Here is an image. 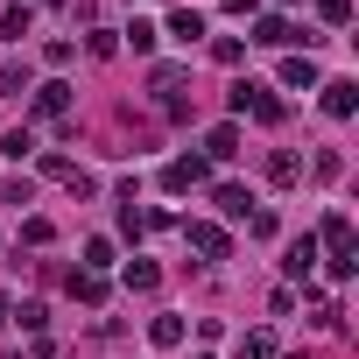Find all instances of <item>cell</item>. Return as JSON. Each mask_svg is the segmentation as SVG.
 <instances>
[{"mask_svg": "<svg viewBox=\"0 0 359 359\" xmlns=\"http://www.w3.org/2000/svg\"><path fill=\"white\" fill-rule=\"evenodd\" d=\"M226 15H254V0H226Z\"/></svg>", "mask_w": 359, "mask_h": 359, "instance_id": "obj_34", "label": "cell"}, {"mask_svg": "<svg viewBox=\"0 0 359 359\" xmlns=\"http://www.w3.org/2000/svg\"><path fill=\"white\" fill-rule=\"evenodd\" d=\"M310 176H324V184H331V176H345V155H338V148H317V162H310Z\"/></svg>", "mask_w": 359, "mask_h": 359, "instance_id": "obj_24", "label": "cell"}, {"mask_svg": "<svg viewBox=\"0 0 359 359\" xmlns=\"http://www.w3.org/2000/svg\"><path fill=\"white\" fill-rule=\"evenodd\" d=\"M127 289H141V296H148V289H162V268L134 254V261H127Z\"/></svg>", "mask_w": 359, "mask_h": 359, "instance_id": "obj_18", "label": "cell"}, {"mask_svg": "<svg viewBox=\"0 0 359 359\" xmlns=\"http://www.w3.org/2000/svg\"><path fill=\"white\" fill-rule=\"evenodd\" d=\"M22 240H29V247H50V240H57V226L36 212V219H22Z\"/></svg>", "mask_w": 359, "mask_h": 359, "instance_id": "obj_25", "label": "cell"}, {"mask_svg": "<svg viewBox=\"0 0 359 359\" xmlns=\"http://www.w3.org/2000/svg\"><path fill=\"white\" fill-rule=\"evenodd\" d=\"M282 85H289V92H317L324 78H317V64H310V57H289V64H282Z\"/></svg>", "mask_w": 359, "mask_h": 359, "instance_id": "obj_13", "label": "cell"}, {"mask_svg": "<svg viewBox=\"0 0 359 359\" xmlns=\"http://www.w3.org/2000/svg\"><path fill=\"white\" fill-rule=\"evenodd\" d=\"M176 226H184L191 254H205V261H226V254H233V233H226V226H212V219H176Z\"/></svg>", "mask_w": 359, "mask_h": 359, "instance_id": "obj_2", "label": "cell"}, {"mask_svg": "<svg viewBox=\"0 0 359 359\" xmlns=\"http://www.w3.org/2000/svg\"><path fill=\"white\" fill-rule=\"evenodd\" d=\"M120 36L134 43V57H148V50L162 43V29H155V22H141V15H134V29H120Z\"/></svg>", "mask_w": 359, "mask_h": 359, "instance_id": "obj_20", "label": "cell"}, {"mask_svg": "<svg viewBox=\"0 0 359 359\" xmlns=\"http://www.w3.org/2000/svg\"><path fill=\"white\" fill-rule=\"evenodd\" d=\"M36 113H43V120H64V113H71V85H64V78L36 85Z\"/></svg>", "mask_w": 359, "mask_h": 359, "instance_id": "obj_9", "label": "cell"}, {"mask_svg": "<svg viewBox=\"0 0 359 359\" xmlns=\"http://www.w3.org/2000/svg\"><path fill=\"white\" fill-rule=\"evenodd\" d=\"M120 233L141 240V233H148V212H141V205H120Z\"/></svg>", "mask_w": 359, "mask_h": 359, "instance_id": "obj_28", "label": "cell"}, {"mask_svg": "<svg viewBox=\"0 0 359 359\" xmlns=\"http://www.w3.org/2000/svg\"><path fill=\"white\" fill-rule=\"evenodd\" d=\"M198 359H212V352H198Z\"/></svg>", "mask_w": 359, "mask_h": 359, "instance_id": "obj_37", "label": "cell"}, {"mask_svg": "<svg viewBox=\"0 0 359 359\" xmlns=\"http://www.w3.org/2000/svg\"><path fill=\"white\" fill-rule=\"evenodd\" d=\"M43 8H64V0H43Z\"/></svg>", "mask_w": 359, "mask_h": 359, "instance_id": "obj_36", "label": "cell"}, {"mask_svg": "<svg viewBox=\"0 0 359 359\" xmlns=\"http://www.w3.org/2000/svg\"><path fill=\"white\" fill-rule=\"evenodd\" d=\"M71 296L99 310V303H106V275H92V268H78V275H71Z\"/></svg>", "mask_w": 359, "mask_h": 359, "instance_id": "obj_15", "label": "cell"}, {"mask_svg": "<svg viewBox=\"0 0 359 359\" xmlns=\"http://www.w3.org/2000/svg\"><path fill=\"white\" fill-rule=\"evenodd\" d=\"M169 36H184V43H198V36H205V15H198V8H176V15H169Z\"/></svg>", "mask_w": 359, "mask_h": 359, "instance_id": "obj_19", "label": "cell"}, {"mask_svg": "<svg viewBox=\"0 0 359 359\" xmlns=\"http://www.w3.org/2000/svg\"><path fill=\"white\" fill-rule=\"evenodd\" d=\"M233 113H254V120H268V127H275V120H282V99H275L268 85L240 78V85H233Z\"/></svg>", "mask_w": 359, "mask_h": 359, "instance_id": "obj_3", "label": "cell"}, {"mask_svg": "<svg viewBox=\"0 0 359 359\" xmlns=\"http://www.w3.org/2000/svg\"><path fill=\"white\" fill-rule=\"evenodd\" d=\"M247 43H261V50H289V43H296V22H282V15H261Z\"/></svg>", "mask_w": 359, "mask_h": 359, "instance_id": "obj_6", "label": "cell"}, {"mask_svg": "<svg viewBox=\"0 0 359 359\" xmlns=\"http://www.w3.org/2000/svg\"><path fill=\"white\" fill-rule=\"evenodd\" d=\"M240 359H282V352H275V331H247V338H240Z\"/></svg>", "mask_w": 359, "mask_h": 359, "instance_id": "obj_21", "label": "cell"}, {"mask_svg": "<svg viewBox=\"0 0 359 359\" xmlns=\"http://www.w3.org/2000/svg\"><path fill=\"white\" fill-rule=\"evenodd\" d=\"M22 92H36L29 85V64L22 57H0V99H22Z\"/></svg>", "mask_w": 359, "mask_h": 359, "instance_id": "obj_12", "label": "cell"}, {"mask_svg": "<svg viewBox=\"0 0 359 359\" xmlns=\"http://www.w3.org/2000/svg\"><path fill=\"white\" fill-rule=\"evenodd\" d=\"M184 78H191L184 64H155V71H148V92H162V99H176V85H184Z\"/></svg>", "mask_w": 359, "mask_h": 359, "instance_id": "obj_16", "label": "cell"}, {"mask_svg": "<svg viewBox=\"0 0 359 359\" xmlns=\"http://www.w3.org/2000/svg\"><path fill=\"white\" fill-rule=\"evenodd\" d=\"M43 324H50V310H43V303H22V331H36V338H43Z\"/></svg>", "mask_w": 359, "mask_h": 359, "instance_id": "obj_33", "label": "cell"}, {"mask_svg": "<svg viewBox=\"0 0 359 359\" xmlns=\"http://www.w3.org/2000/svg\"><path fill=\"white\" fill-rule=\"evenodd\" d=\"M29 198H36L29 176H8V184H0V205H29Z\"/></svg>", "mask_w": 359, "mask_h": 359, "instance_id": "obj_27", "label": "cell"}, {"mask_svg": "<svg viewBox=\"0 0 359 359\" xmlns=\"http://www.w3.org/2000/svg\"><path fill=\"white\" fill-rule=\"evenodd\" d=\"M268 184H282V191L303 184V155H296V148H275V155H268Z\"/></svg>", "mask_w": 359, "mask_h": 359, "instance_id": "obj_7", "label": "cell"}, {"mask_svg": "<svg viewBox=\"0 0 359 359\" xmlns=\"http://www.w3.org/2000/svg\"><path fill=\"white\" fill-rule=\"evenodd\" d=\"M85 50H92V57H113V50H120V36H113V29H92V36H85Z\"/></svg>", "mask_w": 359, "mask_h": 359, "instance_id": "obj_29", "label": "cell"}, {"mask_svg": "<svg viewBox=\"0 0 359 359\" xmlns=\"http://www.w3.org/2000/svg\"><path fill=\"white\" fill-rule=\"evenodd\" d=\"M282 268H289L296 282H310V268H317V240H310V233H303V240H289V261H282Z\"/></svg>", "mask_w": 359, "mask_h": 359, "instance_id": "obj_14", "label": "cell"}, {"mask_svg": "<svg viewBox=\"0 0 359 359\" xmlns=\"http://www.w3.org/2000/svg\"><path fill=\"white\" fill-rule=\"evenodd\" d=\"M85 268L106 275V268H113V240H85Z\"/></svg>", "mask_w": 359, "mask_h": 359, "instance_id": "obj_26", "label": "cell"}, {"mask_svg": "<svg viewBox=\"0 0 359 359\" xmlns=\"http://www.w3.org/2000/svg\"><path fill=\"white\" fill-rule=\"evenodd\" d=\"M212 205H219L226 219H247V205H254V198H247L240 184H219V191H212Z\"/></svg>", "mask_w": 359, "mask_h": 359, "instance_id": "obj_17", "label": "cell"}, {"mask_svg": "<svg viewBox=\"0 0 359 359\" xmlns=\"http://www.w3.org/2000/svg\"><path fill=\"white\" fill-rule=\"evenodd\" d=\"M247 233L254 240H275V212H247Z\"/></svg>", "mask_w": 359, "mask_h": 359, "instance_id": "obj_32", "label": "cell"}, {"mask_svg": "<svg viewBox=\"0 0 359 359\" xmlns=\"http://www.w3.org/2000/svg\"><path fill=\"white\" fill-rule=\"evenodd\" d=\"M233 155H240V127L226 120V127H212V134H205V162H233Z\"/></svg>", "mask_w": 359, "mask_h": 359, "instance_id": "obj_11", "label": "cell"}, {"mask_svg": "<svg viewBox=\"0 0 359 359\" xmlns=\"http://www.w3.org/2000/svg\"><path fill=\"white\" fill-rule=\"evenodd\" d=\"M184 331H191L184 317H176V310H162V317L148 324V345H155V352H176V345H184Z\"/></svg>", "mask_w": 359, "mask_h": 359, "instance_id": "obj_8", "label": "cell"}, {"mask_svg": "<svg viewBox=\"0 0 359 359\" xmlns=\"http://www.w3.org/2000/svg\"><path fill=\"white\" fill-rule=\"evenodd\" d=\"M212 57H219V64H240V57H247V43H240V36H219V43H212Z\"/></svg>", "mask_w": 359, "mask_h": 359, "instance_id": "obj_30", "label": "cell"}, {"mask_svg": "<svg viewBox=\"0 0 359 359\" xmlns=\"http://www.w3.org/2000/svg\"><path fill=\"white\" fill-rule=\"evenodd\" d=\"M310 240L331 254V261H324V268H331V282H352V268H359V247H352V219H345V212H331V219H324Z\"/></svg>", "mask_w": 359, "mask_h": 359, "instance_id": "obj_1", "label": "cell"}, {"mask_svg": "<svg viewBox=\"0 0 359 359\" xmlns=\"http://www.w3.org/2000/svg\"><path fill=\"white\" fill-rule=\"evenodd\" d=\"M36 29V8H29V0H8V8H0V36H8V43H22Z\"/></svg>", "mask_w": 359, "mask_h": 359, "instance_id": "obj_10", "label": "cell"}, {"mask_svg": "<svg viewBox=\"0 0 359 359\" xmlns=\"http://www.w3.org/2000/svg\"><path fill=\"white\" fill-rule=\"evenodd\" d=\"M29 148H36V134H29V127H15V134H0V155H8V162H22Z\"/></svg>", "mask_w": 359, "mask_h": 359, "instance_id": "obj_23", "label": "cell"}, {"mask_svg": "<svg viewBox=\"0 0 359 359\" xmlns=\"http://www.w3.org/2000/svg\"><path fill=\"white\" fill-rule=\"evenodd\" d=\"M43 176H57V184H71V176H78V162H64V155H43Z\"/></svg>", "mask_w": 359, "mask_h": 359, "instance_id": "obj_31", "label": "cell"}, {"mask_svg": "<svg viewBox=\"0 0 359 359\" xmlns=\"http://www.w3.org/2000/svg\"><path fill=\"white\" fill-rule=\"evenodd\" d=\"M317 106H324L331 120H352V113H359V85H352V78H324V85H317Z\"/></svg>", "mask_w": 359, "mask_h": 359, "instance_id": "obj_5", "label": "cell"}, {"mask_svg": "<svg viewBox=\"0 0 359 359\" xmlns=\"http://www.w3.org/2000/svg\"><path fill=\"white\" fill-rule=\"evenodd\" d=\"M205 176H212V162H205V155H176V162L162 169V191L184 198V191H198V184H205Z\"/></svg>", "mask_w": 359, "mask_h": 359, "instance_id": "obj_4", "label": "cell"}, {"mask_svg": "<svg viewBox=\"0 0 359 359\" xmlns=\"http://www.w3.org/2000/svg\"><path fill=\"white\" fill-rule=\"evenodd\" d=\"M317 22L324 29H352V0H317Z\"/></svg>", "mask_w": 359, "mask_h": 359, "instance_id": "obj_22", "label": "cell"}, {"mask_svg": "<svg viewBox=\"0 0 359 359\" xmlns=\"http://www.w3.org/2000/svg\"><path fill=\"white\" fill-rule=\"evenodd\" d=\"M8 317H15V303H8V296H0V324H8Z\"/></svg>", "mask_w": 359, "mask_h": 359, "instance_id": "obj_35", "label": "cell"}]
</instances>
